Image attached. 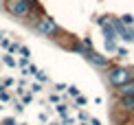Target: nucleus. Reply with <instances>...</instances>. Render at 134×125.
Returning <instances> with one entry per match:
<instances>
[{
    "label": "nucleus",
    "instance_id": "f8f14e48",
    "mask_svg": "<svg viewBox=\"0 0 134 125\" xmlns=\"http://www.w3.org/2000/svg\"><path fill=\"white\" fill-rule=\"evenodd\" d=\"M77 103H79V105H86L88 99H86V96H81V94H77Z\"/></svg>",
    "mask_w": 134,
    "mask_h": 125
},
{
    "label": "nucleus",
    "instance_id": "f03ea898",
    "mask_svg": "<svg viewBox=\"0 0 134 125\" xmlns=\"http://www.w3.org/2000/svg\"><path fill=\"white\" fill-rule=\"evenodd\" d=\"M105 70H108V72H105L108 83L112 88H121V86H125L127 81L134 79V70H132V68H125V66H108Z\"/></svg>",
    "mask_w": 134,
    "mask_h": 125
},
{
    "label": "nucleus",
    "instance_id": "dca6fc26",
    "mask_svg": "<svg viewBox=\"0 0 134 125\" xmlns=\"http://www.w3.org/2000/svg\"><path fill=\"white\" fill-rule=\"evenodd\" d=\"M4 88H9V86H13V79H4V83H2Z\"/></svg>",
    "mask_w": 134,
    "mask_h": 125
},
{
    "label": "nucleus",
    "instance_id": "4468645a",
    "mask_svg": "<svg viewBox=\"0 0 134 125\" xmlns=\"http://www.w3.org/2000/svg\"><path fill=\"white\" fill-rule=\"evenodd\" d=\"M68 92H70V94H72V96H77V94H79V90H77V88H75V86H70V88H68Z\"/></svg>",
    "mask_w": 134,
    "mask_h": 125
},
{
    "label": "nucleus",
    "instance_id": "39448f33",
    "mask_svg": "<svg viewBox=\"0 0 134 125\" xmlns=\"http://www.w3.org/2000/svg\"><path fill=\"white\" fill-rule=\"evenodd\" d=\"M121 110L127 112L130 116H134V96H123L121 99Z\"/></svg>",
    "mask_w": 134,
    "mask_h": 125
},
{
    "label": "nucleus",
    "instance_id": "9b49d317",
    "mask_svg": "<svg viewBox=\"0 0 134 125\" xmlns=\"http://www.w3.org/2000/svg\"><path fill=\"white\" fill-rule=\"evenodd\" d=\"M35 77H37V79H40V81H48V77H46V75H44V72H42V70H37V72H35Z\"/></svg>",
    "mask_w": 134,
    "mask_h": 125
},
{
    "label": "nucleus",
    "instance_id": "6e6552de",
    "mask_svg": "<svg viewBox=\"0 0 134 125\" xmlns=\"http://www.w3.org/2000/svg\"><path fill=\"white\" fill-rule=\"evenodd\" d=\"M121 22H123V24L125 26H134V18H132V15H121V18H119Z\"/></svg>",
    "mask_w": 134,
    "mask_h": 125
},
{
    "label": "nucleus",
    "instance_id": "f257e3e1",
    "mask_svg": "<svg viewBox=\"0 0 134 125\" xmlns=\"http://www.w3.org/2000/svg\"><path fill=\"white\" fill-rule=\"evenodd\" d=\"M4 7H7V11L11 15H15V18H35V15L42 13L40 4H37L35 0H7Z\"/></svg>",
    "mask_w": 134,
    "mask_h": 125
},
{
    "label": "nucleus",
    "instance_id": "ddd939ff",
    "mask_svg": "<svg viewBox=\"0 0 134 125\" xmlns=\"http://www.w3.org/2000/svg\"><path fill=\"white\" fill-rule=\"evenodd\" d=\"M0 99H2V101H9L11 96H9V92H4V90H2V92H0Z\"/></svg>",
    "mask_w": 134,
    "mask_h": 125
},
{
    "label": "nucleus",
    "instance_id": "aec40b11",
    "mask_svg": "<svg viewBox=\"0 0 134 125\" xmlns=\"http://www.w3.org/2000/svg\"><path fill=\"white\" fill-rule=\"evenodd\" d=\"M83 125H86V123H83Z\"/></svg>",
    "mask_w": 134,
    "mask_h": 125
},
{
    "label": "nucleus",
    "instance_id": "2eb2a0df",
    "mask_svg": "<svg viewBox=\"0 0 134 125\" xmlns=\"http://www.w3.org/2000/svg\"><path fill=\"white\" fill-rule=\"evenodd\" d=\"M116 53H119V57H125L127 50H125V48H116Z\"/></svg>",
    "mask_w": 134,
    "mask_h": 125
},
{
    "label": "nucleus",
    "instance_id": "9d476101",
    "mask_svg": "<svg viewBox=\"0 0 134 125\" xmlns=\"http://www.w3.org/2000/svg\"><path fill=\"white\" fill-rule=\"evenodd\" d=\"M20 55H22V59H29L31 57V50L26 48V46H20Z\"/></svg>",
    "mask_w": 134,
    "mask_h": 125
},
{
    "label": "nucleus",
    "instance_id": "7ed1b4c3",
    "mask_svg": "<svg viewBox=\"0 0 134 125\" xmlns=\"http://www.w3.org/2000/svg\"><path fill=\"white\" fill-rule=\"evenodd\" d=\"M35 31L42 33L44 37H55L62 33V29H59V24L55 22L53 18H48V15H40V18H35Z\"/></svg>",
    "mask_w": 134,
    "mask_h": 125
},
{
    "label": "nucleus",
    "instance_id": "423d86ee",
    "mask_svg": "<svg viewBox=\"0 0 134 125\" xmlns=\"http://www.w3.org/2000/svg\"><path fill=\"white\" fill-rule=\"evenodd\" d=\"M119 90V96L123 99V96H134V79L132 81H127L125 86H121V88H116Z\"/></svg>",
    "mask_w": 134,
    "mask_h": 125
},
{
    "label": "nucleus",
    "instance_id": "a211bd4d",
    "mask_svg": "<svg viewBox=\"0 0 134 125\" xmlns=\"http://www.w3.org/2000/svg\"><path fill=\"white\" fill-rule=\"evenodd\" d=\"M2 90H4V86H2V83H0V92H2Z\"/></svg>",
    "mask_w": 134,
    "mask_h": 125
},
{
    "label": "nucleus",
    "instance_id": "f3484780",
    "mask_svg": "<svg viewBox=\"0 0 134 125\" xmlns=\"http://www.w3.org/2000/svg\"><path fill=\"white\" fill-rule=\"evenodd\" d=\"M90 125H101V123H99L97 118H92V121H90Z\"/></svg>",
    "mask_w": 134,
    "mask_h": 125
},
{
    "label": "nucleus",
    "instance_id": "1a4fd4ad",
    "mask_svg": "<svg viewBox=\"0 0 134 125\" xmlns=\"http://www.w3.org/2000/svg\"><path fill=\"white\" fill-rule=\"evenodd\" d=\"M57 114H59V116H66V114H68V105H66V103H59V105H57Z\"/></svg>",
    "mask_w": 134,
    "mask_h": 125
},
{
    "label": "nucleus",
    "instance_id": "6ab92c4d",
    "mask_svg": "<svg viewBox=\"0 0 134 125\" xmlns=\"http://www.w3.org/2000/svg\"><path fill=\"white\" fill-rule=\"evenodd\" d=\"M72 125H75V123H72Z\"/></svg>",
    "mask_w": 134,
    "mask_h": 125
},
{
    "label": "nucleus",
    "instance_id": "20e7f679",
    "mask_svg": "<svg viewBox=\"0 0 134 125\" xmlns=\"http://www.w3.org/2000/svg\"><path fill=\"white\" fill-rule=\"evenodd\" d=\"M110 24H112V29L116 31V35L121 39H125V42H134V29L132 26H125L121 20H110Z\"/></svg>",
    "mask_w": 134,
    "mask_h": 125
},
{
    "label": "nucleus",
    "instance_id": "0eeeda50",
    "mask_svg": "<svg viewBox=\"0 0 134 125\" xmlns=\"http://www.w3.org/2000/svg\"><path fill=\"white\" fill-rule=\"evenodd\" d=\"M2 61H4V64H7L9 68H15V66H18V61L11 57V55H4V57H2Z\"/></svg>",
    "mask_w": 134,
    "mask_h": 125
}]
</instances>
